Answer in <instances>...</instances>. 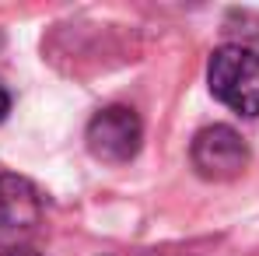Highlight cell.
Wrapping results in <instances>:
<instances>
[{
  "mask_svg": "<svg viewBox=\"0 0 259 256\" xmlns=\"http://www.w3.org/2000/svg\"><path fill=\"white\" fill-rule=\"evenodd\" d=\"M207 85L217 102L238 116H259V53L249 46H221L207 63Z\"/></svg>",
  "mask_w": 259,
  "mask_h": 256,
  "instance_id": "6da1fadb",
  "label": "cell"
},
{
  "mask_svg": "<svg viewBox=\"0 0 259 256\" xmlns=\"http://www.w3.org/2000/svg\"><path fill=\"white\" fill-rule=\"evenodd\" d=\"M39 221H42L39 190L14 172H0V256L28 249Z\"/></svg>",
  "mask_w": 259,
  "mask_h": 256,
  "instance_id": "7a4b0ae2",
  "label": "cell"
},
{
  "mask_svg": "<svg viewBox=\"0 0 259 256\" xmlns=\"http://www.w3.org/2000/svg\"><path fill=\"white\" fill-rule=\"evenodd\" d=\"M88 151L105 162V165H126L137 158L140 140H144V123L130 105H105L91 116L88 123Z\"/></svg>",
  "mask_w": 259,
  "mask_h": 256,
  "instance_id": "3957f363",
  "label": "cell"
},
{
  "mask_svg": "<svg viewBox=\"0 0 259 256\" xmlns=\"http://www.w3.org/2000/svg\"><path fill=\"white\" fill-rule=\"evenodd\" d=\"M189 162H193V169L200 172L203 179L224 182V179L242 175V169L249 165V148H245V140H242L238 130L224 127V123H214V127H203L193 137Z\"/></svg>",
  "mask_w": 259,
  "mask_h": 256,
  "instance_id": "277c9868",
  "label": "cell"
},
{
  "mask_svg": "<svg viewBox=\"0 0 259 256\" xmlns=\"http://www.w3.org/2000/svg\"><path fill=\"white\" fill-rule=\"evenodd\" d=\"M7 113H11V95H7V88L0 85V123H4Z\"/></svg>",
  "mask_w": 259,
  "mask_h": 256,
  "instance_id": "5b68a950",
  "label": "cell"
},
{
  "mask_svg": "<svg viewBox=\"0 0 259 256\" xmlns=\"http://www.w3.org/2000/svg\"><path fill=\"white\" fill-rule=\"evenodd\" d=\"M14 256H35V253L32 249H21V253H14Z\"/></svg>",
  "mask_w": 259,
  "mask_h": 256,
  "instance_id": "8992f818",
  "label": "cell"
}]
</instances>
